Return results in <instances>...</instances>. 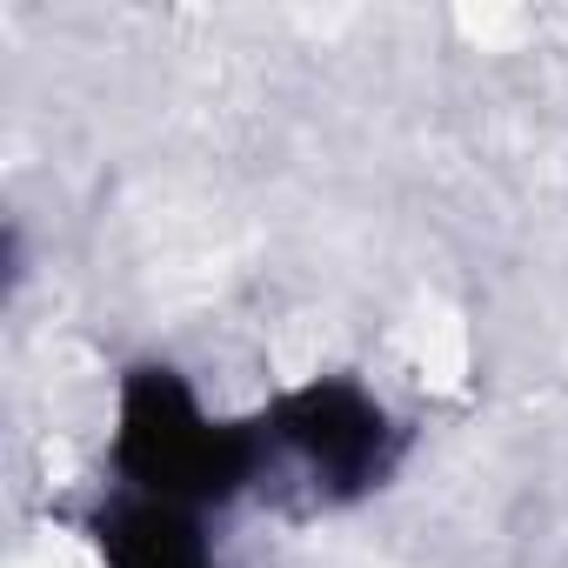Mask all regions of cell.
I'll use <instances>...</instances> for the list:
<instances>
[{"label": "cell", "mask_w": 568, "mask_h": 568, "mask_svg": "<svg viewBox=\"0 0 568 568\" xmlns=\"http://www.w3.org/2000/svg\"><path fill=\"white\" fill-rule=\"evenodd\" d=\"M114 475L134 495H161L207 515L261 481V428L214 422L168 362H141L121 375Z\"/></svg>", "instance_id": "cell-1"}, {"label": "cell", "mask_w": 568, "mask_h": 568, "mask_svg": "<svg viewBox=\"0 0 568 568\" xmlns=\"http://www.w3.org/2000/svg\"><path fill=\"white\" fill-rule=\"evenodd\" d=\"M88 535L101 548V568H221L201 508H181L161 495L114 488L88 515Z\"/></svg>", "instance_id": "cell-3"}, {"label": "cell", "mask_w": 568, "mask_h": 568, "mask_svg": "<svg viewBox=\"0 0 568 568\" xmlns=\"http://www.w3.org/2000/svg\"><path fill=\"white\" fill-rule=\"evenodd\" d=\"M254 428H261V481L281 468L315 501H355L382 488L402 462L395 415L362 382H342V375L288 388L267 415H254Z\"/></svg>", "instance_id": "cell-2"}]
</instances>
